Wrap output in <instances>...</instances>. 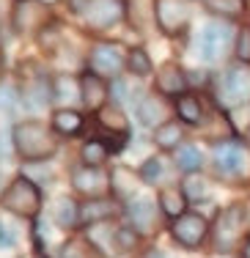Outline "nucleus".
<instances>
[{
	"label": "nucleus",
	"instance_id": "38",
	"mask_svg": "<svg viewBox=\"0 0 250 258\" xmlns=\"http://www.w3.org/2000/svg\"><path fill=\"white\" fill-rule=\"evenodd\" d=\"M3 72H6V50H3V44H0V77H3Z\"/></svg>",
	"mask_w": 250,
	"mask_h": 258
},
{
	"label": "nucleus",
	"instance_id": "18",
	"mask_svg": "<svg viewBox=\"0 0 250 258\" xmlns=\"http://www.w3.org/2000/svg\"><path fill=\"white\" fill-rule=\"evenodd\" d=\"M168 104H165V99L162 96H143L140 99V104H138V121L143 126H149V129H154V126H162L165 124V118H168Z\"/></svg>",
	"mask_w": 250,
	"mask_h": 258
},
{
	"label": "nucleus",
	"instance_id": "16",
	"mask_svg": "<svg viewBox=\"0 0 250 258\" xmlns=\"http://www.w3.org/2000/svg\"><path fill=\"white\" fill-rule=\"evenodd\" d=\"M124 14L138 33H146L157 20V0H127Z\"/></svg>",
	"mask_w": 250,
	"mask_h": 258
},
{
	"label": "nucleus",
	"instance_id": "2",
	"mask_svg": "<svg viewBox=\"0 0 250 258\" xmlns=\"http://www.w3.org/2000/svg\"><path fill=\"white\" fill-rule=\"evenodd\" d=\"M17 94L28 110H44L52 102V77L41 69L39 60H22L17 66Z\"/></svg>",
	"mask_w": 250,
	"mask_h": 258
},
{
	"label": "nucleus",
	"instance_id": "24",
	"mask_svg": "<svg viewBox=\"0 0 250 258\" xmlns=\"http://www.w3.org/2000/svg\"><path fill=\"white\" fill-rule=\"evenodd\" d=\"M107 157H110V149L96 138L85 140L83 149H80V159H83V165H88V168H102V165L107 162Z\"/></svg>",
	"mask_w": 250,
	"mask_h": 258
},
{
	"label": "nucleus",
	"instance_id": "12",
	"mask_svg": "<svg viewBox=\"0 0 250 258\" xmlns=\"http://www.w3.org/2000/svg\"><path fill=\"white\" fill-rule=\"evenodd\" d=\"M190 22V0H157V25L162 33H179Z\"/></svg>",
	"mask_w": 250,
	"mask_h": 258
},
{
	"label": "nucleus",
	"instance_id": "29",
	"mask_svg": "<svg viewBox=\"0 0 250 258\" xmlns=\"http://www.w3.org/2000/svg\"><path fill=\"white\" fill-rule=\"evenodd\" d=\"M176 165H179V170H184V173L198 170L201 168V151L195 149V146H181L179 154H176Z\"/></svg>",
	"mask_w": 250,
	"mask_h": 258
},
{
	"label": "nucleus",
	"instance_id": "15",
	"mask_svg": "<svg viewBox=\"0 0 250 258\" xmlns=\"http://www.w3.org/2000/svg\"><path fill=\"white\" fill-rule=\"evenodd\" d=\"M127 214H130V220H132V228L140 231V233H151L157 228V206H154V201L146 198V195L130 201Z\"/></svg>",
	"mask_w": 250,
	"mask_h": 258
},
{
	"label": "nucleus",
	"instance_id": "4",
	"mask_svg": "<svg viewBox=\"0 0 250 258\" xmlns=\"http://www.w3.org/2000/svg\"><path fill=\"white\" fill-rule=\"evenodd\" d=\"M127 69V50L115 41H96L88 52V72L102 80H118Z\"/></svg>",
	"mask_w": 250,
	"mask_h": 258
},
{
	"label": "nucleus",
	"instance_id": "14",
	"mask_svg": "<svg viewBox=\"0 0 250 258\" xmlns=\"http://www.w3.org/2000/svg\"><path fill=\"white\" fill-rule=\"evenodd\" d=\"M77 80H80V102H83V107L88 110V113H99V110L107 104V94H110L107 80L91 75V72H85V75H80Z\"/></svg>",
	"mask_w": 250,
	"mask_h": 258
},
{
	"label": "nucleus",
	"instance_id": "41",
	"mask_svg": "<svg viewBox=\"0 0 250 258\" xmlns=\"http://www.w3.org/2000/svg\"><path fill=\"white\" fill-rule=\"evenodd\" d=\"M39 3H44V6H55V3H60V0H39Z\"/></svg>",
	"mask_w": 250,
	"mask_h": 258
},
{
	"label": "nucleus",
	"instance_id": "35",
	"mask_svg": "<svg viewBox=\"0 0 250 258\" xmlns=\"http://www.w3.org/2000/svg\"><path fill=\"white\" fill-rule=\"evenodd\" d=\"M88 6H91V0H66V9L72 11V14H85L88 11Z\"/></svg>",
	"mask_w": 250,
	"mask_h": 258
},
{
	"label": "nucleus",
	"instance_id": "27",
	"mask_svg": "<svg viewBox=\"0 0 250 258\" xmlns=\"http://www.w3.org/2000/svg\"><path fill=\"white\" fill-rule=\"evenodd\" d=\"M179 140H181V126L173 124V121H168V124L154 129V143L160 146V149H176Z\"/></svg>",
	"mask_w": 250,
	"mask_h": 258
},
{
	"label": "nucleus",
	"instance_id": "10",
	"mask_svg": "<svg viewBox=\"0 0 250 258\" xmlns=\"http://www.w3.org/2000/svg\"><path fill=\"white\" fill-rule=\"evenodd\" d=\"M170 233H173V239L181 244V247H198V244L206 239V233H209V225H206V220L201 217V214L184 212L181 217L173 220Z\"/></svg>",
	"mask_w": 250,
	"mask_h": 258
},
{
	"label": "nucleus",
	"instance_id": "28",
	"mask_svg": "<svg viewBox=\"0 0 250 258\" xmlns=\"http://www.w3.org/2000/svg\"><path fill=\"white\" fill-rule=\"evenodd\" d=\"M127 69H130L132 75H138V77L151 75V58H149V52L140 50V47L130 50V52H127Z\"/></svg>",
	"mask_w": 250,
	"mask_h": 258
},
{
	"label": "nucleus",
	"instance_id": "1",
	"mask_svg": "<svg viewBox=\"0 0 250 258\" xmlns=\"http://www.w3.org/2000/svg\"><path fill=\"white\" fill-rule=\"evenodd\" d=\"M11 143H14V151L22 162L36 165V162H47L58 154L60 140L58 135L52 132L50 124L39 118H22L11 126Z\"/></svg>",
	"mask_w": 250,
	"mask_h": 258
},
{
	"label": "nucleus",
	"instance_id": "8",
	"mask_svg": "<svg viewBox=\"0 0 250 258\" xmlns=\"http://www.w3.org/2000/svg\"><path fill=\"white\" fill-rule=\"evenodd\" d=\"M231 36H234V28L225 25V22H209L204 30H201V39H198V52L206 63H215L220 60L225 50L231 44Z\"/></svg>",
	"mask_w": 250,
	"mask_h": 258
},
{
	"label": "nucleus",
	"instance_id": "37",
	"mask_svg": "<svg viewBox=\"0 0 250 258\" xmlns=\"http://www.w3.org/2000/svg\"><path fill=\"white\" fill-rule=\"evenodd\" d=\"M11 9H14V0H0V20H9L11 17Z\"/></svg>",
	"mask_w": 250,
	"mask_h": 258
},
{
	"label": "nucleus",
	"instance_id": "32",
	"mask_svg": "<svg viewBox=\"0 0 250 258\" xmlns=\"http://www.w3.org/2000/svg\"><path fill=\"white\" fill-rule=\"evenodd\" d=\"M184 198L190 201H198V198H209V184H206L204 179H187L184 181Z\"/></svg>",
	"mask_w": 250,
	"mask_h": 258
},
{
	"label": "nucleus",
	"instance_id": "39",
	"mask_svg": "<svg viewBox=\"0 0 250 258\" xmlns=\"http://www.w3.org/2000/svg\"><path fill=\"white\" fill-rule=\"evenodd\" d=\"M242 258H250V239L245 242V247H242Z\"/></svg>",
	"mask_w": 250,
	"mask_h": 258
},
{
	"label": "nucleus",
	"instance_id": "36",
	"mask_svg": "<svg viewBox=\"0 0 250 258\" xmlns=\"http://www.w3.org/2000/svg\"><path fill=\"white\" fill-rule=\"evenodd\" d=\"M11 244H14V236H11L9 228L0 223V247H11Z\"/></svg>",
	"mask_w": 250,
	"mask_h": 258
},
{
	"label": "nucleus",
	"instance_id": "19",
	"mask_svg": "<svg viewBox=\"0 0 250 258\" xmlns=\"http://www.w3.org/2000/svg\"><path fill=\"white\" fill-rule=\"evenodd\" d=\"M187 88V77L176 63H165L157 72V91L165 96H181Z\"/></svg>",
	"mask_w": 250,
	"mask_h": 258
},
{
	"label": "nucleus",
	"instance_id": "13",
	"mask_svg": "<svg viewBox=\"0 0 250 258\" xmlns=\"http://www.w3.org/2000/svg\"><path fill=\"white\" fill-rule=\"evenodd\" d=\"M212 157H215L217 173H223V176H236V173H242V170L247 168L245 149H242L239 143H234V140L217 143L215 149H212Z\"/></svg>",
	"mask_w": 250,
	"mask_h": 258
},
{
	"label": "nucleus",
	"instance_id": "31",
	"mask_svg": "<svg viewBox=\"0 0 250 258\" xmlns=\"http://www.w3.org/2000/svg\"><path fill=\"white\" fill-rule=\"evenodd\" d=\"M20 107H22V99H20V94H17V88H6L3 94H0V113L14 115Z\"/></svg>",
	"mask_w": 250,
	"mask_h": 258
},
{
	"label": "nucleus",
	"instance_id": "3",
	"mask_svg": "<svg viewBox=\"0 0 250 258\" xmlns=\"http://www.w3.org/2000/svg\"><path fill=\"white\" fill-rule=\"evenodd\" d=\"M41 187L36 184L33 179L28 176H14L9 181V187L0 192V209L14 217H22V220H36L41 212Z\"/></svg>",
	"mask_w": 250,
	"mask_h": 258
},
{
	"label": "nucleus",
	"instance_id": "11",
	"mask_svg": "<svg viewBox=\"0 0 250 258\" xmlns=\"http://www.w3.org/2000/svg\"><path fill=\"white\" fill-rule=\"evenodd\" d=\"M124 17V3L121 0H91L88 11L83 14L85 28L91 30H107Z\"/></svg>",
	"mask_w": 250,
	"mask_h": 258
},
{
	"label": "nucleus",
	"instance_id": "26",
	"mask_svg": "<svg viewBox=\"0 0 250 258\" xmlns=\"http://www.w3.org/2000/svg\"><path fill=\"white\" fill-rule=\"evenodd\" d=\"M110 189L118 198H127V195H132V189H135V176H132L130 168H113L110 173Z\"/></svg>",
	"mask_w": 250,
	"mask_h": 258
},
{
	"label": "nucleus",
	"instance_id": "40",
	"mask_svg": "<svg viewBox=\"0 0 250 258\" xmlns=\"http://www.w3.org/2000/svg\"><path fill=\"white\" fill-rule=\"evenodd\" d=\"M146 258H165V255H162L160 250H151V253H146Z\"/></svg>",
	"mask_w": 250,
	"mask_h": 258
},
{
	"label": "nucleus",
	"instance_id": "20",
	"mask_svg": "<svg viewBox=\"0 0 250 258\" xmlns=\"http://www.w3.org/2000/svg\"><path fill=\"white\" fill-rule=\"evenodd\" d=\"M85 118L77 110L72 107H55L52 110V118H50V126L55 135H64V138H72V135H77L83 129Z\"/></svg>",
	"mask_w": 250,
	"mask_h": 258
},
{
	"label": "nucleus",
	"instance_id": "6",
	"mask_svg": "<svg viewBox=\"0 0 250 258\" xmlns=\"http://www.w3.org/2000/svg\"><path fill=\"white\" fill-rule=\"evenodd\" d=\"M217 99L225 107H236V104L250 102V66H231L228 72L217 83Z\"/></svg>",
	"mask_w": 250,
	"mask_h": 258
},
{
	"label": "nucleus",
	"instance_id": "7",
	"mask_svg": "<svg viewBox=\"0 0 250 258\" xmlns=\"http://www.w3.org/2000/svg\"><path fill=\"white\" fill-rule=\"evenodd\" d=\"M242 225H245V209L239 204L223 209L217 223H215V247L223 250V253L234 250L239 236H242Z\"/></svg>",
	"mask_w": 250,
	"mask_h": 258
},
{
	"label": "nucleus",
	"instance_id": "30",
	"mask_svg": "<svg viewBox=\"0 0 250 258\" xmlns=\"http://www.w3.org/2000/svg\"><path fill=\"white\" fill-rule=\"evenodd\" d=\"M206 9L223 17H234L245 9V0H206Z\"/></svg>",
	"mask_w": 250,
	"mask_h": 258
},
{
	"label": "nucleus",
	"instance_id": "34",
	"mask_svg": "<svg viewBox=\"0 0 250 258\" xmlns=\"http://www.w3.org/2000/svg\"><path fill=\"white\" fill-rule=\"evenodd\" d=\"M236 55H239L242 60H250V30L242 28L239 33V41H236Z\"/></svg>",
	"mask_w": 250,
	"mask_h": 258
},
{
	"label": "nucleus",
	"instance_id": "22",
	"mask_svg": "<svg viewBox=\"0 0 250 258\" xmlns=\"http://www.w3.org/2000/svg\"><path fill=\"white\" fill-rule=\"evenodd\" d=\"M52 223L64 231H72L75 225H80V206L72 198H58L52 206Z\"/></svg>",
	"mask_w": 250,
	"mask_h": 258
},
{
	"label": "nucleus",
	"instance_id": "21",
	"mask_svg": "<svg viewBox=\"0 0 250 258\" xmlns=\"http://www.w3.org/2000/svg\"><path fill=\"white\" fill-rule=\"evenodd\" d=\"M115 214V204L107 198H94V201H85V206H80V225H96V223H105L107 217Z\"/></svg>",
	"mask_w": 250,
	"mask_h": 258
},
{
	"label": "nucleus",
	"instance_id": "5",
	"mask_svg": "<svg viewBox=\"0 0 250 258\" xmlns=\"http://www.w3.org/2000/svg\"><path fill=\"white\" fill-rule=\"evenodd\" d=\"M50 22V6L39 3V0H14L9 25L17 36H33L41 33Z\"/></svg>",
	"mask_w": 250,
	"mask_h": 258
},
{
	"label": "nucleus",
	"instance_id": "33",
	"mask_svg": "<svg viewBox=\"0 0 250 258\" xmlns=\"http://www.w3.org/2000/svg\"><path fill=\"white\" fill-rule=\"evenodd\" d=\"M140 176H143V181L154 184L162 176V159H157V157L154 159H146L143 168H140Z\"/></svg>",
	"mask_w": 250,
	"mask_h": 258
},
{
	"label": "nucleus",
	"instance_id": "9",
	"mask_svg": "<svg viewBox=\"0 0 250 258\" xmlns=\"http://www.w3.org/2000/svg\"><path fill=\"white\" fill-rule=\"evenodd\" d=\"M72 187L75 192L85 195L88 201L105 198V192L110 189V176L102 173V168H88V165H77L72 170Z\"/></svg>",
	"mask_w": 250,
	"mask_h": 258
},
{
	"label": "nucleus",
	"instance_id": "17",
	"mask_svg": "<svg viewBox=\"0 0 250 258\" xmlns=\"http://www.w3.org/2000/svg\"><path fill=\"white\" fill-rule=\"evenodd\" d=\"M96 124L105 132H110V140H127L130 138V121L124 118L118 104H105V107L96 113Z\"/></svg>",
	"mask_w": 250,
	"mask_h": 258
},
{
	"label": "nucleus",
	"instance_id": "25",
	"mask_svg": "<svg viewBox=\"0 0 250 258\" xmlns=\"http://www.w3.org/2000/svg\"><path fill=\"white\" fill-rule=\"evenodd\" d=\"M176 113H179V118L187 121V124H201V121H204V107H201V102L195 99V96H187V94H181L179 99H176Z\"/></svg>",
	"mask_w": 250,
	"mask_h": 258
},
{
	"label": "nucleus",
	"instance_id": "23",
	"mask_svg": "<svg viewBox=\"0 0 250 258\" xmlns=\"http://www.w3.org/2000/svg\"><path fill=\"white\" fill-rule=\"evenodd\" d=\"M157 206L165 214H170V217H181V214H184V206H187V198H184V192L176 189V187H162L160 195H157Z\"/></svg>",
	"mask_w": 250,
	"mask_h": 258
}]
</instances>
